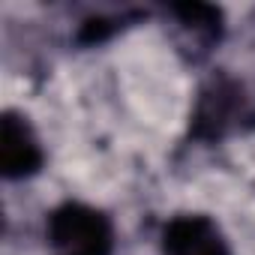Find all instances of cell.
I'll return each mask as SVG.
<instances>
[{"instance_id":"obj_1","label":"cell","mask_w":255,"mask_h":255,"mask_svg":"<svg viewBox=\"0 0 255 255\" xmlns=\"http://www.w3.org/2000/svg\"><path fill=\"white\" fill-rule=\"evenodd\" d=\"M48 243L54 255H111V222L87 204H63L48 219Z\"/></svg>"},{"instance_id":"obj_2","label":"cell","mask_w":255,"mask_h":255,"mask_svg":"<svg viewBox=\"0 0 255 255\" xmlns=\"http://www.w3.org/2000/svg\"><path fill=\"white\" fill-rule=\"evenodd\" d=\"M165 255H228V243L219 228L198 213L174 216L162 234Z\"/></svg>"},{"instance_id":"obj_3","label":"cell","mask_w":255,"mask_h":255,"mask_svg":"<svg viewBox=\"0 0 255 255\" xmlns=\"http://www.w3.org/2000/svg\"><path fill=\"white\" fill-rule=\"evenodd\" d=\"M39 162H42V153H39V144L30 132V126L21 117L6 114L3 135H0V165H3V174L27 177L39 168Z\"/></svg>"},{"instance_id":"obj_4","label":"cell","mask_w":255,"mask_h":255,"mask_svg":"<svg viewBox=\"0 0 255 255\" xmlns=\"http://www.w3.org/2000/svg\"><path fill=\"white\" fill-rule=\"evenodd\" d=\"M243 99L240 90L231 84H213L195 111V132L204 138H219L228 126L234 123V117H243Z\"/></svg>"}]
</instances>
